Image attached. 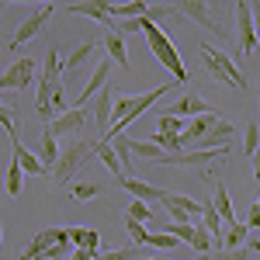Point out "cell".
<instances>
[{"label":"cell","mask_w":260,"mask_h":260,"mask_svg":"<svg viewBox=\"0 0 260 260\" xmlns=\"http://www.w3.org/2000/svg\"><path fill=\"white\" fill-rule=\"evenodd\" d=\"M139 31L146 35V42H149V52L156 56V62H160L163 70H170V77H174V83H187V66H184V59H180V52L174 49V42L167 39V31H163L156 21H149V18H139Z\"/></svg>","instance_id":"1"},{"label":"cell","mask_w":260,"mask_h":260,"mask_svg":"<svg viewBox=\"0 0 260 260\" xmlns=\"http://www.w3.org/2000/svg\"><path fill=\"white\" fill-rule=\"evenodd\" d=\"M90 160H94V139H87V136H77V139L66 142V146H59V160H56V167H52L56 184L66 187Z\"/></svg>","instance_id":"2"},{"label":"cell","mask_w":260,"mask_h":260,"mask_svg":"<svg viewBox=\"0 0 260 260\" xmlns=\"http://www.w3.org/2000/svg\"><path fill=\"white\" fill-rule=\"evenodd\" d=\"M198 56H201V66L212 73V80L225 83V87H233V90H246V87H250L246 77L240 73V66L229 59L222 49H212L208 42H201V45H198Z\"/></svg>","instance_id":"3"},{"label":"cell","mask_w":260,"mask_h":260,"mask_svg":"<svg viewBox=\"0 0 260 260\" xmlns=\"http://www.w3.org/2000/svg\"><path fill=\"white\" fill-rule=\"evenodd\" d=\"M70 250V229H39L18 260H59Z\"/></svg>","instance_id":"4"},{"label":"cell","mask_w":260,"mask_h":260,"mask_svg":"<svg viewBox=\"0 0 260 260\" xmlns=\"http://www.w3.org/2000/svg\"><path fill=\"white\" fill-rule=\"evenodd\" d=\"M233 139H236V125H229L225 118H215L208 125V132L194 139L184 153H205V149H233Z\"/></svg>","instance_id":"5"},{"label":"cell","mask_w":260,"mask_h":260,"mask_svg":"<svg viewBox=\"0 0 260 260\" xmlns=\"http://www.w3.org/2000/svg\"><path fill=\"white\" fill-rule=\"evenodd\" d=\"M52 11H56V4H42V7H35V11L18 24V31L11 35V42H7L4 52H14L18 45H24V42H31L35 35H42V31H45V21L52 18Z\"/></svg>","instance_id":"6"},{"label":"cell","mask_w":260,"mask_h":260,"mask_svg":"<svg viewBox=\"0 0 260 260\" xmlns=\"http://www.w3.org/2000/svg\"><path fill=\"white\" fill-rule=\"evenodd\" d=\"M87 118H90V111L87 108H70V111H62L56 118L45 125V132L56 139V136H70V139H77L87 132Z\"/></svg>","instance_id":"7"},{"label":"cell","mask_w":260,"mask_h":260,"mask_svg":"<svg viewBox=\"0 0 260 260\" xmlns=\"http://www.w3.org/2000/svg\"><path fill=\"white\" fill-rule=\"evenodd\" d=\"M174 14H180V18H191L198 28L212 31L215 39H225V28H222L219 21L212 18V7H208V4H201V0H184V4H174Z\"/></svg>","instance_id":"8"},{"label":"cell","mask_w":260,"mask_h":260,"mask_svg":"<svg viewBox=\"0 0 260 260\" xmlns=\"http://www.w3.org/2000/svg\"><path fill=\"white\" fill-rule=\"evenodd\" d=\"M160 205L167 208V215H170L174 222H191V225H194V215H201V201L187 198V194L160 191Z\"/></svg>","instance_id":"9"},{"label":"cell","mask_w":260,"mask_h":260,"mask_svg":"<svg viewBox=\"0 0 260 260\" xmlns=\"http://www.w3.org/2000/svg\"><path fill=\"white\" fill-rule=\"evenodd\" d=\"M35 73H39V62L31 59V56H21V59L0 77V90H24V87H31Z\"/></svg>","instance_id":"10"},{"label":"cell","mask_w":260,"mask_h":260,"mask_svg":"<svg viewBox=\"0 0 260 260\" xmlns=\"http://www.w3.org/2000/svg\"><path fill=\"white\" fill-rule=\"evenodd\" d=\"M236 14H240V45H243V56H246V59H253V56H257V21H253V4H250V0H243L240 7H236Z\"/></svg>","instance_id":"11"},{"label":"cell","mask_w":260,"mask_h":260,"mask_svg":"<svg viewBox=\"0 0 260 260\" xmlns=\"http://www.w3.org/2000/svg\"><path fill=\"white\" fill-rule=\"evenodd\" d=\"M98 52H101V45H98L94 39H87L83 45H77V49H73V52L62 59V73H59V83H62V87H70V83H73V73H77V70H80L87 59H94Z\"/></svg>","instance_id":"12"},{"label":"cell","mask_w":260,"mask_h":260,"mask_svg":"<svg viewBox=\"0 0 260 260\" xmlns=\"http://www.w3.org/2000/svg\"><path fill=\"white\" fill-rule=\"evenodd\" d=\"M104 4H108V0H98V4H94V0H77V4H62V7H66L70 14H83V18L104 24L108 31H118V21L108 14V7H104Z\"/></svg>","instance_id":"13"},{"label":"cell","mask_w":260,"mask_h":260,"mask_svg":"<svg viewBox=\"0 0 260 260\" xmlns=\"http://www.w3.org/2000/svg\"><path fill=\"white\" fill-rule=\"evenodd\" d=\"M111 104H115V90H111V83H104V87L98 90V101H94V121H98V139L94 142L108 139V128H111Z\"/></svg>","instance_id":"14"},{"label":"cell","mask_w":260,"mask_h":260,"mask_svg":"<svg viewBox=\"0 0 260 260\" xmlns=\"http://www.w3.org/2000/svg\"><path fill=\"white\" fill-rule=\"evenodd\" d=\"M208 111H215V108L201 98V94L187 90V94H180V101H177V104H170L163 115H177V118H198V115H208Z\"/></svg>","instance_id":"15"},{"label":"cell","mask_w":260,"mask_h":260,"mask_svg":"<svg viewBox=\"0 0 260 260\" xmlns=\"http://www.w3.org/2000/svg\"><path fill=\"white\" fill-rule=\"evenodd\" d=\"M101 56H104L108 62H118V66L125 70V73L132 70V59H128V49H125V39H121V35H115V31H108V35H104V45H101Z\"/></svg>","instance_id":"16"},{"label":"cell","mask_w":260,"mask_h":260,"mask_svg":"<svg viewBox=\"0 0 260 260\" xmlns=\"http://www.w3.org/2000/svg\"><path fill=\"white\" fill-rule=\"evenodd\" d=\"M108 77H111V62H108L104 56H101V66L94 70V73H90V80H87V87H83L80 94H77V101H73V108H87V101H90V98H94V94L101 90V87L108 83Z\"/></svg>","instance_id":"17"},{"label":"cell","mask_w":260,"mask_h":260,"mask_svg":"<svg viewBox=\"0 0 260 260\" xmlns=\"http://www.w3.org/2000/svg\"><path fill=\"white\" fill-rule=\"evenodd\" d=\"M11 160L21 167V174H35V177H42V174H45V167L39 163V156H35L31 149H24L18 139H11Z\"/></svg>","instance_id":"18"},{"label":"cell","mask_w":260,"mask_h":260,"mask_svg":"<svg viewBox=\"0 0 260 260\" xmlns=\"http://www.w3.org/2000/svg\"><path fill=\"white\" fill-rule=\"evenodd\" d=\"M212 208H215V215L219 222H240L236 219V212H233V201H229V191L222 187V180H212Z\"/></svg>","instance_id":"19"},{"label":"cell","mask_w":260,"mask_h":260,"mask_svg":"<svg viewBox=\"0 0 260 260\" xmlns=\"http://www.w3.org/2000/svg\"><path fill=\"white\" fill-rule=\"evenodd\" d=\"M70 246H73V250H101V233L98 229L73 225V229H70Z\"/></svg>","instance_id":"20"},{"label":"cell","mask_w":260,"mask_h":260,"mask_svg":"<svg viewBox=\"0 0 260 260\" xmlns=\"http://www.w3.org/2000/svg\"><path fill=\"white\" fill-rule=\"evenodd\" d=\"M121 187H125L128 194H136V201H142V205H149V201H160V191H156L153 184L139 180V177H125V180H121Z\"/></svg>","instance_id":"21"},{"label":"cell","mask_w":260,"mask_h":260,"mask_svg":"<svg viewBox=\"0 0 260 260\" xmlns=\"http://www.w3.org/2000/svg\"><path fill=\"white\" fill-rule=\"evenodd\" d=\"M94 156L111 170V177L118 180V184L125 180V174H121V167H118V156H115V149H111V142H94Z\"/></svg>","instance_id":"22"},{"label":"cell","mask_w":260,"mask_h":260,"mask_svg":"<svg viewBox=\"0 0 260 260\" xmlns=\"http://www.w3.org/2000/svg\"><path fill=\"white\" fill-rule=\"evenodd\" d=\"M39 163L45 167V170H52L56 167V160H59V146H56V139L49 136V132H42V139H39Z\"/></svg>","instance_id":"23"},{"label":"cell","mask_w":260,"mask_h":260,"mask_svg":"<svg viewBox=\"0 0 260 260\" xmlns=\"http://www.w3.org/2000/svg\"><path fill=\"white\" fill-rule=\"evenodd\" d=\"M111 142V149H115V156H118V167L125 177H132V153H128V136H115Z\"/></svg>","instance_id":"24"},{"label":"cell","mask_w":260,"mask_h":260,"mask_svg":"<svg viewBox=\"0 0 260 260\" xmlns=\"http://www.w3.org/2000/svg\"><path fill=\"white\" fill-rule=\"evenodd\" d=\"M257 146H260V128H257V118L246 121V132H243V156L253 160L257 156Z\"/></svg>","instance_id":"25"},{"label":"cell","mask_w":260,"mask_h":260,"mask_svg":"<svg viewBox=\"0 0 260 260\" xmlns=\"http://www.w3.org/2000/svg\"><path fill=\"white\" fill-rule=\"evenodd\" d=\"M198 257H212V250H215V243H212V236L201 229V225H194V236H191V243H187Z\"/></svg>","instance_id":"26"},{"label":"cell","mask_w":260,"mask_h":260,"mask_svg":"<svg viewBox=\"0 0 260 260\" xmlns=\"http://www.w3.org/2000/svg\"><path fill=\"white\" fill-rule=\"evenodd\" d=\"M246 236H250V229H246L243 222H233V225H229V233H225L219 243L225 246V250H236V246H243V243H246Z\"/></svg>","instance_id":"27"},{"label":"cell","mask_w":260,"mask_h":260,"mask_svg":"<svg viewBox=\"0 0 260 260\" xmlns=\"http://www.w3.org/2000/svg\"><path fill=\"white\" fill-rule=\"evenodd\" d=\"M253 257H257V240H246L236 250H222L219 253V260H253Z\"/></svg>","instance_id":"28"},{"label":"cell","mask_w":260,"mask_h":260,"mask_svg":"<svg viewBox=\"0 0 260 260\" xmlns=\"http://www.w3.org/2000/svg\"><path fill=\"white\" fill-rule=\"evenodd\" d=\"M101 191H104L101 184H90V180H83V184H73V187H70V198H73V201H94Z\"/></svg>","instance_id":"29"},{"label":"cell","mask_w":260,"mask_h":260,"mask_svg":"<svg viewBox=\"0 0 260 260\" xmlns=\"http://www.w3.org/2000/svg\"><path fill=\"white\" fill-rule=\"evenodd\" d=\"M153 132H160V136H180L184 132V118H177V115H160Z\"/></svg>","instance_id":"30"},{"label":"cell","mask_w":260,"mask_h":260,"mask_svg":"<svg viewBox=\"0 0 260 260\" xmlns=\"http://www.w3.org/2000/svg\"><path fill=\"white\" fill-rule=\"evenodd\" d=\"M21 187H24V174H21L18 163L11 160V167H7V194H11V198H18Z\"/></svg>","instance_id":"31"},{"label":"cell","mask_w":260,"mask_h":260,"mask_svg":"<svg viewBox=\"0 0 260 260\" xmlns=\"http://www.w3.org/2000/svg\"><path fill=\"white\" fill-rule=\"evenodd\" d=\"M167 236H174L177 243H184V246H187V243H191V236H194V225H191V222H170V225H167Z\"/></svg>","instance_id":"32"},{"label":"cell","mask_w":260,"mask_h":260,"mask_svg":"<svg viewBox=\"0 0 260 260\" xmlns=\"http://www.w3.org/2000/svg\"><path fill=\"white\" fill-rule=\"evenodd\" d=\"M125 233H128L132 246H146V240H149V229L142 222H132V219H125Z\"/></svg>","instance_id":"33"},{"label":"cell","mask_w":260,"mask_h":260,"mask_svg":"<svg viewBox=\"0 0 260 260\" xmlns=\"http://www.w3.org/2000/svg\"><path fill=\"white\" fill-rule=\"evenodd\" d=\"M0 125H4V132L11 136V139H18V128H21V121H14V111L0 101Z\"/></svg>","instance_id":"34"},{"label":"cell","mask_w":260,"mask_h":260,"mask_svg":"<svg viewBox=\"0 0 260 260\" xmlns=\"http://www.w3.org/2000/svg\"><path fill=\"white\" fill-rule=\"evenodd\" d=\"M125 219L142 222V225H146V222L153 219V208H149V205H142V201H132V205H128V212H125Z\"/></svg>","instance_id":"35"},{"label":"cell","mask_w":260,"mask_h":260,"mask_svg":"<svg viewBox=\"0 0 260 260\" xmlns=\"http://www.w3.org/2000/svg\"><path fill=\"white\" fill-rule=\"evenodd\" d=\"M132 257H136V246L128 243V246H118V250H104L94 260H132Z\"/></svg>","instance_id":"36"},{"label":"cell","mask_w":260,"mask_h":260,"mask_svg":"<svg viewBox=\"0 0 260 260\" xmlns=\"http://www.w3.org/2000/svg\"><path fill=\"white\" fill-rule=\"evenodd\" d=\"M149 246H160V250H174V246H180L177 240H174V236H167V233H149Z\"/></svg>","instance_id":"37"},{"label":"cell","mask_w":260,"mask_h":260,"mask_svg":"<svg viewBox=\"0 0 260 260\" xmlns=\"http://www.w3.org/2000/svg\"><path fill=\"white\" fill-rule=\"evenodd\" d=\"M257 215H260V208H257V201H253V205H250V212H246V222H243V225H246V229H257Z\"/></svg>","instance_id":"38"},{"label":"cell","mask_w":260,"mask_h":260,"mask_svg":"<svg viewBox=\"0 0 260 260\" xmlns=\"http://www.w3.org/2000/svg\"><path fill=\"white\" fill-rule=\"evenodd\" d=\"M98 253H101V250H73V253H70V260H94Z\"/></svg>","instance_id":"39"},{"label":"cell","mask_w":260,"mask_h":260,"mask_svg":"<svg viewBox=\"0 0 260 260\" xmlns=\"http://www.w3.org/2000/svg\"><path fill=\"white\" fill-rule=\"evenodd\" d=\"M142 260H167V257H142Z\"/></svg>","instance_id":"40"},{"label":"cell","mask_w":260,"mask_h":260,"mask_svg":"<svg viewBox=\"0 0 260 260\" xmlns=\"http://www.w3.org/2000/svg\"><path fill=\"white\" fill-rule=\"evenodd\" d=\"M194 260H212V257H194Z\"/></svg>","instance_id":"41"},{"label":"cell","mask_w":260,"mask_h":260,"mask_svg":"<svg viewBox=\"0 0 260 260\" xmlns=\"http://www.w3.org/2000/svg\"><path fill=\"white\" fill-rule=\"evenodd\" d=\"M4 7H7V4H0V14H4Z\"/></svg>","instance_id":"42"},{"label":"cell","mask_w":260,"mask_h":260,"mask_svg":"<svg viewBox=\"0 0 260 260\" xmlns=\"http://www.w3.org/2000/svg\"><path fill=\"white\" fill-rule=\"evenodd\" d=\"M0 236H4V225H0Z\"/></svg>","instance_id":"43"},{"label":"cell","mask_w":260,"mask_h":260,"mask_svg":"<svg viewBox=\"0 0 260 260\" xmlns=\"http://www.w3.org/2000/svg\"><path fill=\"white\" fill-rule=\"evenodd\" d=\"M253 260H257V257H253Z\"/></svg>","instance_id":"44"}]
</instances>
